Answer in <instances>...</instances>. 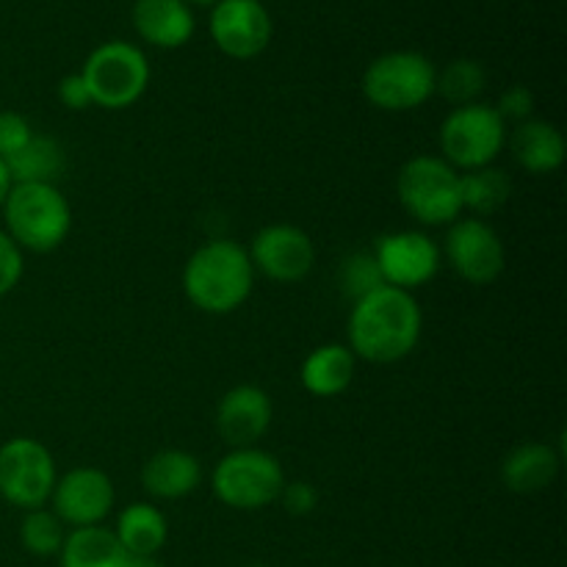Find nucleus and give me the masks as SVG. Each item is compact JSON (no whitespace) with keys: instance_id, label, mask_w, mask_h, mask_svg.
Here are the masks:
<instances>
[{"instance_id":"b1692460","label":"nucleus","mask_w":567,"mask_h":567,"mask_svg":"<svg viewBox=\"0 0 567 567\" xmlns=\"http://www.w3.org/2000/svg\"><path fill=\"white\" fill-rule=\"evenodd\" d=\"M460 197H463V214L468 210L476 219H491L513 197V181L496 164L460 172Z\"/></svg>"},{"instance_id":"dca6fc26","label":"nucleus","mask_w":567,"mask_h":567,"mask_svg":"<svg viewBox=\"0 0 567 567\" xmlns=\"http://www.w3.org/2000/svg\"><path fill=\"white\" fill-rule=\"evenodd\" d=\"M131 20L138 39L158 50L183 48L197 31V17L186 0H136Z\"/></svg>"},{"instance_id":"a211bd4d","label":"nucleus","mask_w":567,"mask_h":567,"mask_svg":"<svg viewBox=\"0 0 567 567\" xmlns=\"http://www.w3.org/2000/svg\"><path fill=\"white\" fill-rule=\"evenodd\" d=\"M559 468H563V452L551 446V443L529 441L518 443L507 457L502 460V485L509 493L518 496H535V493L548 491L557 480Z\"/></svg>"},{"instance_id":"c9c22d12","label":"nucleus","mask_w":567,"mask_h":567,"mask_svg":"<svg viewBox=\"0 0 567 567\" xmlns=\"http://www.w3.org/2000/svg\"><path fill=\"white\" fill-rule=\"evenodd\" d=\"M241 567H266V565H260V563H249V565H241Z\"/></svg>"},{"instance_id":"4be33fe9","label":"nucleus","mask_w":567,"mask_h":567,"mask_svg":"<svg viewBox=\"0 0 567 567\" xmlns=\"http://www.w3.org/2000/svg\"><path fill=\"white\" fill-rule=\"evenodd\" d=\"M59 559L61 567H127L131 554L116 540L114 529L100 524L66 532Z\"/></svg>"},{"instance_id":"9d476101","label":"nucleus","mask_w":567,"mask_h":567,"mask_svg":"<svg viewBox=\"0 0 567 567\" xmlns=\"http://www.w3.org/2000/svg\"><path fill=\"white\" fill-rule=\"evenodd\" d=\"M443 260L460 280L471 286H493L507 269V247L487 219L460 216L446 227L441 247Z\"/></svg>"},{"instance_id":"20e7f679","label":"nucleus","mask_w":567,"mask_h":567,"mask_svg":"<svg viewBox=\"0 0 567 567\" xmlns=\"http://www.w3.org/2000/svg\"><path fill=\"white\" fill-rule=\"evenodd\" d=\"M399 205L421 227H449L463 216L460 172L441 155H413L396 175Z\"/></svg>"},{"instance_id":"aec40b11","label":"nucleus","mask_w":567,"mask_h":567,"mask_svg":"<svg viewBox=\"0 0 567 567\" xmlns=\"http://www.w3.org/2000/svg\"><path fill=\"white\" fill-rule=\"evenodd\" d=\"M358 374V358L347 343H321L310 349L299 369V382L316 399H336L347 391Z\"/></svg>"},{"instance_id":"2f4dec72","label":"nucleus","mask_w":567,"mask_h":567,"mask_svg":"<svg viewBox=\"0 0 567 567\" xmlns=\"http://www.w3.org/2000/svg\"><path fill=\"white\" fill-rule=\"evenodd\" d=\"M59 100L64 109L70 111H86L92 109V94H89L86 81H83L81 72H70L59 81Z\"/></svg>"},{"instance_id":"2eb2a0df","label":"nucleus","mask_w":567,"mask_h":567,"mask_svg":"<svg viewBox=\"0 0 567 567\" xmlns=\"http://www.w3.org/2000/svg\"><path fill=\"white\" fill-rule=\"evenodd\" d=\"M271 421H275L271 396L252 382H241L221 393L214 413L216 432L230 449L258 446L271 430Z\"/></svg>"},{"instance_id":"473e14b6","label":"nucleus","mask_w":567,"mask_h":567,"mask_svg":"<svg viewBox=\"0 0 567 567\" xmlns=\"http://www.w3.org/2000/svg\"><path fill=\"white\" fill-rule=\"evenodd\" d=\"M11 186H14V183H11L9 169H6V161H0V208H3L6 197H9V192H11Z\"/></svg>"},{"instance_id":"4468645a","label":"nucleus","mask_w":567,"mask_h":567,"mask_svg":"<svg viewBox=\"0 0 567 567\" xmlns=\"http://www.w3.org/2000/svg\"><path fill=\"white\" fill-rule=\"evenodd\" d=\"M116 502V491L111 476L94 465L70 468L55 480L50 493V509L55 518L70 529L100 526L111 515Z\"/></svg>"},{"instance_id":"f257e3e1","label":"nucleus","mask_w":567,"mask_h":567,"mask_svg":"<svg viewBox=\"0 0 567 567\" xmlns=\"http://www.w3.org/2000/svg\"><path fill=\"white\" fill-rule=\"evenodd\" d=\"M421 332H424V313L415 293L380 286L352 302L347 347L365 363L391 365L415 352Z\"/></svg>"},{"instance_id":"423d86ee","label":"nucleus","mask_w":567,"mask_h":567,"mask_svg":"<svg viewBox=\"0 0 567 567\" xmlns=\"http://www.w3.org/2000/svg\"><path fill=\"white\" fill-rule=\"evenodd\" d=\"M214 496L238 513H258L280 502L286 471L280 460L260 446L230 449L210 474Z\"/></svg>"},{"instance_id":"a878e982","label":"nucleus","mask_w":567,"mask_h":567,"mask_svg":"<svg viewBox=\"0 0 567 567\" xmlns=\"http://www.w3.org/2000/svg\"><path fill=\"white\" fill-rule=\"evenodd\" d=\"M66 526L55 518L53 509L39 507L22 515L20 524V543L31 557H59L61 546H64Z\"/></svg>"},{"instance_id":"ddd939ff","label":"nucleus","mask_w":567,"mask_h":567,"mask_svg":"<svg viewBox=\"0 0 567 567\" xmlns=\"http://www.w3.org/2000/svg\"><path fill=\"white\" fill-rule=\"evenodd\" d=\"M208 31L227 59H258L275 37V22L264 0H219L210 6Z\"/></svg>"},{"instance_id":"6e6552de","label":"nucleus","mask_w":567,"mask_h":567,"mask_svg":"<svg viewBox=\"0 0 567 567\" xmlns=\"http://www.w3.org/2000/svg\"><path fill=\"white\" fill-rule=\"evenodd\" d=\"M507 122L487 103H468L452 109L437 131L441 158L457 172L482 169L496 164L507 147Z\"/></svg>"},{"instance_id":"c756f323","label":"nucleus","mask_w":567,"mask_h":567,"mask_svg":"<svg viewBox=\"0 0 567 567\" xmlns=\"http://www.w3.org/2000/svg\"><path fill=\"white\" fill-rule=\"evenodd\" d=\"M535 92H532L529 86H524V83H515V86L504 89L502 97H498V103L493 105V109L498 111V116H502L504 122L520 125V122L535 116Z\"/></svg>"},{"instance_id":"39448f33","label":"nucleus","mask_w":567,"mask_h":567,"mask_svg":"<svg viewBox=\"0 0 567 567\" xmlns=\"http://www.w3.org/2000/svg\"><path fill=\"white\" fill-rule=\"evenodd\" d=\"M437 70L419 50H391L365 66L360 78L363 97L388 114H408L435 97Z\"/></svg>"},{"instance_id":"7ed1b4c3","label":"nucleus","mask_w":567,"mask_h":567,"mask_svg":"<svg viewBox=\"0 0 567 567\" xmlns=\"http://www.w3.org/2000/svg\"><path fill=\"white\" fill-rule=\"evenodd\" d=\"M0 216L6 236L22 252H55L72 230V208L53 183H14Z\"/></svg>"},{"instance_id":"72a5a7b5","label":"nucleus","mask_w":567,"mask_h":567,"mask_svg":"<svg viewBox=\"0 0 567 567\" xmlns=\"http://www.w3.org/2000/svg\"><path fill=\"white\" fill-rule=\"evenodd\" d=\"M127 567H164V563L158 557H131Z\"/></svg>"},{"instance_id":"bb28decb","label":"nucleus","mask_w":567,"mask_h":567,"mask_svg":"<svg viewBox=\"0 0 567 567\" xmlns=\"http://www.w3.org/2000/svg\"><path fill=\"white\" fill-rule=\"evenodd\" d=\"M338 286H341V291L347 293L352 302L354 299L365 297V293L377 291L380 286H385L371 249H358V252H352L349 258H343L341 269H338Z\"/></svg>"},{"instance_id":"7c9ffc66","label":"nucleus","mask_w":567,"mask_h":567,"mask_svg":"<svg viewBox=\"0 0 567 567\" xmlns=\"http://www.w3.org/2000/svg\"><path fill=\"white\" fill-rule=\"evenodd\" d=\"M319 487H316L313 482L305 480L286 482V487H282L280 493L282 509H286L288 515H293V518H308V515L319 507Z\"/></svg>"},{"instance_id":"f704fd0d","label":"nucleus","mask_w":567,"mask_h":567,"mask_svg":"<svg viewBox=\"0 0 567 567\" xmlns=\"http://www.w3.org/2000/svg\"><path fill=\"white\" fill-rule=\"evenodd\" d=\"M188 6H216L219 0H186Z\"/></svg>"},{"instance_id":"6ab92c4d","label":"nucleus","mask_w":567,"mask_h":567,"mask_svg":"<svg viewBox=\"0 0 567 567\" xmlns=\"http://www.w3.org/2000/svg\"><path fill=\"white\" fill-rule=\"evenodd\" d=\"M507 144L513 150L515 164L529 175H554L563 169L567 158V144L563 131L554 122L526 120L507 133Z\"/></svg>"},{"instance_id":"1a4fd4ad","label":"nucleus","mask_w":567,"mask_h":567,"mask_svg":"<svg viewBox=\"0 0 567 567\" xmlns=\"http://www.w3.org/2000/svg\"><path fill=\"white\" fill-rule=\"evenodd\" d=\"M59 471L44 443L37 437H11L0 446V498L11 507L31 513L48 507Z\"/></svg>"},{"instance_id":"9b49d317","label":"nucleus","mask_w":567,"mask_h":567,"mask_svg":"<svg viewBox=\"0 0 567 567\" xmlns=\"http://www.w3.org/2000/svg\"><path fill=\"white\" fill-rule=\"evenodd\" d=\"M371 255H374L377 266H380L382 282L410 293L435 280L443 264L441 247L424 230L385 233V236L374 241Z\"/></svg>"},{"instance_id":"5701e85b","label":"nucleus","mask_w":567,"mask_h":567,"mask_svg":"<svg viewBox=\"0 0 567 567\" xmlns=\"http://www.w3.org/2000/svg\"><path fill=\"white\" fill-rule=\"evenodd\" d=\"M11 183H53L64 175L66 153L59 138L33 133L31 142L6 161Z\"/></svg>"},{"instance_id":"412c9836","label":"nucleus","mask_w":567,"mask_h":567,"mask_svg":"<svg viewBox=\"0 0 567 567\" xmlns=\"http://www.w3.org/2000/svg\"><path fill=\"white\" fill-rule=\"evenodd\" d=\"M114 535L131 557H158L169 540V520L155 504L133 502L116 515Z\"/></svg>"},{"instance_id":"c85d7f7f","label":"nucleus","mask_w":567,"mask_h":567,"mask_svg":"<svg viewBox=\"0 0 567 567\" xmlns=\"http://www.w3.org/2000/svg\"><path fill=\"white\" fill-rule=\"evenodd\" d=\"M25 275V252L0 227V299L9 297Z\"/></svg>"},{"instance_id":"0eeeda50","label":"nucleus","mask_w":567,"mask_h":567,"mask_svg":"<svg viewBox=\"0 0 567 567\" xmlns=\"http://www.w3.org/2000/svg\"><path fill=\"white\" fill-rule=\"evenodd\" d=\"M92 103L105 111H122L136 105L150 86V59L138 44L111 39L97 44L81 66Z\"/></svg>"},{"instance_id":"f3484780","label":"nucleus","mask_w":567,"mask_h":567,"mask_svg":"<svg viewBox=\"0 0 567 567\" xmlns=\"http://www.w3.org/2000/svg\"><path fill=\"white\" fill-rule=\"evenodd\" d=\"M203 485V463L186 449H161L142 465V487L155 502H181Z\"/></svg>"},{"instance_id":"cd10ccee","label":"nucleus","mask_w":567,"mask_h":567,"mask_svg":"<svg viewBox=\"0 0 567 567\" xmlns=\"http://www.w3.org/2000/svg\"><path fill=\"white\" fill-rule=\"evenodd\" d=\"M31 122L17 111H0V161H9L11 155L20 153L33 136Z\"/></svg>"},{"instance_id":"f03ea898","label":"nucleus","mask_w":567,"mask_h":567,"mask_svg":"<svg viewBox=\"0 0 567 567\" xmlns=\"http://www.w3.org/2000/svg\"><path fill=\"white\" fill-rule=\"evenodd\" d=\"M255 277L247 247L230 238H210L188 255L181 282L199 313L230 316L252 297Z\"/></svg>"},{"instance_id":"393cba45","label":"nucleus","mask_w":567,"mask_h":567,"mask_svg":"<svg viewBox=\"0 0 567 567\" xmlns=\"http://www.w3.org/2000/svg\"><path fill=\"white\" fill-rule=\"evenodd\" d=\"M487 75L485 66L474 59H454L443 70H437L435 94H441L454 109L468 103H480V94L485 92Z\"/></svg>"},{"instance_id":"f8f14e48","label":"nucleus","mask_w":567,"mask_h":567,"mask_svg":"<svg viewBox=\"0 0 567 567\" xmlns=\"http://www.w3.org/2000/svg\"><path fill=\"white\" fill-rule=\"evenodd\" d=\"M249 260H252L255 275H264L266 280L280 282V286H293L302 282L316 266V244L302 227L277 225L260 227L247 247Z\"/></svg>"}]
</instances>
